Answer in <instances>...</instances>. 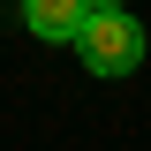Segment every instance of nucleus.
Wrapping results in <instances>:
<instances>
[{
  "instance_id": "2",
  "label": "nucleus",
  "mask_w": 151,
  "mask_h": 151,
  "mask_svg": "<svg viewBox=\"0 0 151 151\" xmlns=\"http://www.w3.org/2000/svg\"><path fill=\"white\" fill-rule=\"evenodd\" d=\"M91 23V0H23V30L45 45H76Z\"/></svg>"
},
{
  "instance_id": "3",
  "label": "nucleus",
  "mask_w": 151,
  "mask_h": 151,
  "mask_svg": "<svg viewBox=\"0 0 151 151\" xmlns=\"http://www.w3.org/2000/svg\"><path fill=\"white\" fill-rule=\"evenodd\" d=\"M91 8H121V0H91Z\"/></svg>"
},
{
  "instance_id": "1",
  "label": "nucleus",
  "mask_w": 151,
  "mask_h": 151,
  "mask_svg": "<svg viewBox=\"0 0 151 151\" xmlns=\"http://www.w3.org/2000/svg\"><path fill=\"white\" fill-rule=\"evenodd\" d=\"M76 53H83L91 76H129L136 60H144V23H136L129 8H91V23H83V38H76Z\"/></svg>"
}]
</instances>
